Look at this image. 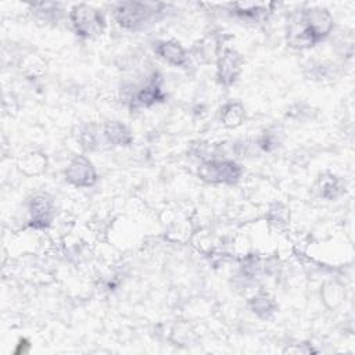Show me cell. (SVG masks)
I'll return each instance as SVG.
<instances>
[{
  "mask_svg": "<svg viewBox=\"0 0 355 355\" xmlns=\"http://www.w3.org/2000/svg\"><path fill=\"white\" fill-rule=\"evenodd\" d=\"M29 226L36 230H44L51 226L55 215L54 201L47 194H35L28 202Z\"/></svg>",
  "mask_w": 355,
  "mask_h": 355,
  "instance_id": "52a82bcc",
  "label": "cell"
},
{
  "mask_svg": "<svg viewBox=\"0 0 355 355\" xmlns=\"http://www.w3.org/2000/svg\"><path fill=\"white\" fill-rule=\"evenodd\" d=\"M334 18L324 7H306L291 14L287 21V44L297 50L311 49L333 32Z\"/></svg>",
  "mask_w": 355,
  "mask_h": 355,
  "instance_id": "6da1fadb",
  "label": "cell"
},
{
  "mask_svg": "<svg viewBox=\"0 0 355 355\" xmlns=\"http://www.w3.org/2000/svg\"><path fill=\"white\" fill-rule=\"evenodd\" d=\"M153 50L162 61L172 67L187 68L190 65L189 54L178 40H157L153 43Z\"/></svg>",
  "mask_w": 355,
  "mask_h": 355,
  "instance_id": "9c48e42d",
  "label": "cell"
},
{
  "mask_svg": "<svg viewBox=\"0 0 355 355\" xmlns=\"http://www.w3.org/2000/svg\"><path fill=\"white\" fill-rule=\"evenodd\" d=\"M168 6L158 1L128 0L114 4L112 15L115 22L126 31H143L159 21Z\"/></svg>",
  "mask_w": 355,
  "mask_h": 355,
  "instance_id": "7a4b0ae2",
  "label": "cell"
},
{
  "mask_svg": "<svg viewBox=\"0 0 355 355\" xmlns=\"http://www.w3.org/2000/svg\"><path fill=\"white\" fill-rule=\"evenodd\" d=\"M67 183L76 189L92 187L97 182V171L93 162L85 155L73 157L64 171Z\"/></svg>",
  "mask_w": 355,
  "mask_h": 355,
  "instance_id": "8992f818",
  "label": "cell"
},
{
  "mask_svg": "<svg viewBox=\"0 0 355 355\" xmlns=\"http://www.w3.org/2000/svg\"><path fill=\"white\" fill-rule=\"evenodd\" d=\"M47 157L43 151L32 150L18 158V168L26 176L42 175L47 169Z\"/></svg>",
  "mask_w": 355,
  "mask_h": 355,
  "instance_id": "7c38bea8",
  "label": "cell"
},
{
  "mask_svg": "<svg viewBox=\"0 0 355 355\" xmlns=\"http://www.w3.org/2000/svg\"><path fill=\"white\" fill-rule=\"evenodd\" d=\"M68 19L75 35L82 39H94L103 35L107 26L103 10L86 3L73 4L69 8Z\"/></svg>",
  "mask_w": 355,
  "mask_h": 355,
  "instance_id": "3957f363",
  "label": "cell"
},
{
  "mask_svg": "<svg viewBox=\"0 0 355 355\" xmlns=\"http://www.w3.org/2000/svg\"><path fill=\"white\" fill-rule=\"evenodd\" d=\"M250 311L259 319H269L277 311V302L268 293H258L248 301Z\"/></svg>",
  "mask_w": 355,
  "mask_h": 355,
  "instance_id": "5bb4252c",
  "label": "cell"
},
{
  "mask_svg": "<svg viewBox=\"0 0 355 355\" xmlns=\"http://www.w3.org/2000/svg\"><path fill=\"white\" fill-rule=\"evenodd\" d=\"M277 143H279V140H277V137L273 135V133H270V132H265L261 137H259V140H258V146L263 150V151H272L273 148H276L277 147Z\"/></svg>",
  "mask_w": 355,
  "mask_h": 355,
  "instance_id": "ac0fdd59",
  "label": "cell"
},
{
  "mask_svg": "<svg viewBox=\"0 0 355 355\" xmlns=\"http://www.w3.org/2000/svg\"><path fill=\"white\" fill-rule=\"evenodd\" d=\"M104 141L114 147H126L133 143V133L121 121H107L101 126Z\"/></svg>",
  "mask_w": 355,
  "mask_h": 355,
  "instance_id": "8fae6325",
  "label": "cell"
},
{
  "mask_svg": "<svg viewBox=\"0 0 355 355\" xmlns=\"http://www.w3.org/2000/svg\"><path fill=\"white\" fill-rule=\"evenodd\" d=\"M320 294H322L324 304L329 308H336L343 302V300L345 297V290H344L343 284H340L336 280H331V282L324 283Z\"/></svg>",
  "mask_w": 355,
  "mask_h": 355,
  "instance_id": "e0dca14e",
  "label": "cell"
},
{
  "mask_svg": "<svg viewBox=\"0 0 355 355\" xmlns=\"http://www.w3.org/2000/svg\"><path fill=\"white\" fill-rule=\"evenodd\" d=\"M243 65H244V60L234 47L223 46L218 49L216 78L222 86L230 87L232 85H234L243 71Z\"/></svg>",
  "mask_w": 355,
  "mask_h": 355,
  "instance_id": "5b68a950",
  "label": "cell"
},
{
  "mask_svg": "<svg viewBox=\"0 0 355 355\" xmlns=\"http://www.w3.org/2000/svg\"><path fill=\"white\" fill-rule=\"evenodd\" d=\"M162 79L159 73L153 72L147 82L141 85L130 96V104L133 108H150L158 103L165 101L166 96L162 92Z\"/></svg>",
  "mask_w": 355,
  "mask_h": 355,
  "instance_id": "ba28073f",
  "label": "cell"
},
{
  "mask_svg": "<svg viewBox=\"0 0 355 355\" xmlns=\"http://www.w3.org/2000/svg\"><path fill=\"white\" fill-rule=\"evenodd\" d=\"M197 175L209 184H236L243 176V166L234 159L211 158L198 165Z\"/></svg>",
  "mask_w": 355,
  "mask_h": 355,
  "instance_id": "277c9868",
  "label": "cell"
},
{
  "mask_svg": "<svg viewBox=\"0 0 355 355\" xmlns=\"http://www.w3.org/2000/svg\"><path fill=\"white\" fill-rule=\"evenodd\" d=\"M229 12L244 22H261L272 12V3H230Z\"/></svg>",
  "mask_w": 355,
  "mask_h": 355,
  "instance_id": "30bf717a",
  "label": "cell"
},
{
  "mask_svg": "<svg viewBox=\"0 0 355 355\" xmlns=\"http://www.w3.org/2000/svg\"><path fill=\"white\" fill-rule=\"evenodd\" d=\"M219 118H220V122H222V125L225 128L236 129L245 119V108H244V105L240 101L230 100V101L225 103L220 107Z\"/></svg>",
  "mask_w": 355,
  "mask_h": 355,
  "instance_id": "4fadbf2b",
  "label": "cell"
},
{
  "mask_svg": "<svg viewBox=\"0 0 355 355\" xmlns=\"http://www.w3.org/2000/svg\"><path fill=\"white\" fill-rule=\"evenodd\" d=\"M318 191L326 200H336L344 193V183L333 173L322 175L318 180Z\"/></svg>",
  "mask_w": 355,
  "mask_h": 355,
  "instance_id": "9a60e30c",
  "label": "cell"
},
{
  "mask_svg": "<svg viewBox=\"0 0 355 355\" xmlns=\"http://www.w3.org/2000/svg\"><path fill=\"white\" fill-rule=\"evenodd\" d=\"M32 12L44 22H57L62 17V8L58 3H35L29 6Z\"/></svg>",
  "mask_w": 355,
  "mask_h": 355,
  "instance_id": "2e32d148",
  "label": "cell"
}]
</instances>
